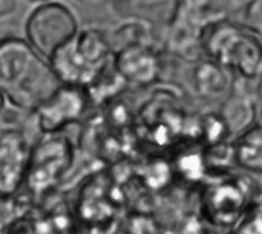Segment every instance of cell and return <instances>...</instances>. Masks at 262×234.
<instances>
[{"label": "cell", "instance_id": "obj_1", "mask_svg": "<svg viewBox=\"0 0 262 234\" xmlns=\"http://www.w3.org/2000/svg\"><path fill=\"white\" fill-rule=\"evenodd\" d=\"M61 84L48 58L26 38H0V92L12 107L34 112Z\"/></svg>", "mask_w": 262, "mask_h": 234}, {"label": "cell", "instance_id": "obj_2", "mask_svg": "<svg viewBox=\"0 0 262 234\" xmlns=\"http://www.w3.org/2000/svg\"><path fill=\"white\" fill-rule=\"evenodd\" d=\"M114 49L98 28L78 29L48 61L64 84L91 87L112 64Z\"/></svg>", "mask_w": 262, "mask_h": 234}, {"label": "cell", "instance_id": "obj_3", "mask_svg": "<svg viewBox=\"0 0 262 234\" xmlns=\"http://www.w3.org/2000/svg\"><path fill=\"white\" fill-rule=\"evenodd\" d=\"M75 147L60 132L41 133L32 144L21 190L31 201L45 199L72 170Z\"/></svg>", "mask_w": 262, "mask_h": 234}, {"label": "cell", "instance_id": "obj_4", "mask_svg": "<svg viewBox=\"0 0 262 234\" xmlns=\"http://www.w3.org/2000/svg\"><path fill=\"white\" fill-rule=\"evenodd\" d=\"M203 48L213 61L244 80H255L262 74V41L249 28L243 29L230 21L213 23Z\"/></svg>", "mask_w": 262, "mask_h": 234}, {"label": "cell", "instance_id": "obj_5", "mask_svg": "<svg viewBox=\"0 0 262 234\" xmlns=\"http://www.w3.org/2000/svg\"><path fill=\"white\" fill-rule=\"evenodd\" d=\"M75 14L60 2L37 5L25 21V38L45 58H51L77 32Z\"/></svg>", "mask_w": 262, "mask_h": 234}, {"label": "cell", "instance_id": "obj_6", "mask_svg": "<svg viewBox=\"0 0 262 234\" xmlns=\"http://www.w3.org/2000/svg\"><path fill=\"white\" fill-rule=\"evenodd\" d=\"M91 101L86 87L63 83L34 110L35 126L41 133L60 132L83 118Z\"/></svg>", "mask_w": 262, "mask_h": 234}, {"label": "cell", "instance_id": "obj_7", "mask_svg": "<svg viewBox=\"0 0 262 234\" xmlns=\"http://www.w3.org/2000/svg\"><path fill=\"white\" fill-rule=\"evenodd\" d=\"M32 144L21 129L0 133V193L14 195L21 189Z\"/></svg>", "mask_w": 262, "mask_h": 234}, {"label": "cell", "instance_id": "obj_8", "mask_svg": "<svg viewBox=\"0 0 262 234\" xmlns=\"http://www.w3.org/2000/svg\"><path fill=\"white\" fill-rule=\"evenodd\" d=\"M114 66L124 83L147 86L160 75V60L144 43H134L114 52Z\"/></svg>", "mask_w": 262, "mask_h": 234}, {"label": "cell", "instance_id": "obj_9", "mask_svg": "<svg viewBox=\"0 0 262 234\" xmlns=\"http://www.w3.org/2000/svg\"><path fill=\"white\" fill-rule=\"evenodd\" d=\"M247 207L243 187L232 182L212 187L204 198L206 216L218 227H236Z\"/></svg>", "mask_w": 262, "mask_h": 234}, {"label": "cell", "instance_id": "obj_10", "mask_svg": "<svg viewBox=\"0 0 262 234\" xmlns=\"http://www.w3.org/2000/svg\"><path fill=\"white\" fill-rule=\"evenodd\" d=\"M180 0H112L111 6L121 18L169 26Z\"/></svg>", "mask_w": 262, "mask_h": 234}, {"label": "cell", "instance_id": "obj_11", "mask_svg": "<svg viewBox=\"0 0 262 234\" xmlns=\"http://www.w3.org/2000/svg\"><path fill=\"white\" fill-rule=\"evenodd\" d=\"M256 116V104L255 100L246 93L244 90L233 89L230 97L224 101L220 118L223 120L226 130L229 135L241 133L247 127H250Z\"/></svg>", "mask_w": 262, "mask_h": 234}, {"label": "cell", "instance_id": "obj_12", "mask_svg": "<svg viewBox=\"0 0 262 234\" xmlns=\"http://www.w3.org/2000/svg\"><path fill=\"white\" fill-rule=\"evenodd\" d=\"M235 162L253 173H262V123L252 124L233 143Z\"/></svg>", "mask_w": 262, "mask_h": 234}, {"label": "cell", "instance_id": "obj_13", "mask_svg": "<svg viewBox=\"0 0 262 234\" xmlns=\"http://www.w3.org/2000/svg\"><path fill=\"white\" fill-rule=\"evenodd\" d=\"M195 81L200 93L206 98H216L224 95L230 87L229 69L216 61H209L196 69Z\"/></svg>", "mask_w": 262, "mask_h": 234}, {"label": "cell", "instance_id": "obj_14", "mask_svg": "<svg viewBox=\"0 0 262 234\" xmlns=\"http://www.w3.org/2000/svg\"><path fill=\"white\" fill-rule=\"evenodd\" d=\"M236 233H262V201L249 205L236 224Z\"/></svg>", "mask_w": 262, "mask_h": 234}, {"label": "cell", "instance_id": "obj_15", "mask_svg": "<svg viewBox=\"0 0 262 234\" xmlns=\"http://www.w3.org/2000/svg\"><path fill=\"white\" fill-rule=\"evenodd\" d=\"M246 26L262 38V0H250L244 12Z\"/></svg>", "mask_w": 262, "mask_h": 234}, {"label": "cell", "instance_id": "obj_16", "mask_svg": "<svg viewBox=\"0 0 262 234\" xmlns=\"http://www.w3.org/2000/svg\"><path fill=\"white\" fill-rule=\"evenodd\" d=\"M17 199H14V195H8V193H0V231H5V227H9L11 222L18 218L14 213L17 212ZM8 231V230H6Z\"/></svg>", "mask_w": 262, "mask_h": 234}, {"label": "cell", "instance_id": "obj_17", "mask_svg": "<svg viewBox=\"0 0 262 234\" xmlns=\"http://www.w3.org/2000/svg\"><path fill=\"white\" fill-rule=\"evenodd\" d=\"M18 8V0H0V20L12 15Z\"/></svg>", "mask_w": 262, "mask_h": 234}, {"label": "cell", "instance_id": "obj_18", "mask_svg": "<svg viewBox=\"0 0 262 234\" xmlns=\"http://www.w3.org/2000/svg\"><path fill=\"white\" fill-rule=\"evenodd\" d=\"M72 2H77L80 5H84L89 8H101L104 5H109L112 0H72Z\"/></svg>", "mask_w": 262, "mask_h": 234}, {"label": "cell", "instance_id": "obj_19", "mask_svg": "<svg viewBox=\"0 0 262 234\" xmlns=\"http://www.w3.org/2000/svg\"><path fill=\"white\" fill-rule=\"evenodd\" d=\"M6 109V98H5V95L0 92V115H2V112Z\"/></svg>", "mask_w": 262, "mask_h": 234}, {"label": "cell", "instance_id": "obj_20", "mask_svg": "<svg viewBox=\"0 0 262 234\" xmlns=\"http://www.w3.org/2000/svg\"><path fill=\"white\" fill-rule=\"evenodd\" d=\"M29 3H35V5H40V3H46V2H52V0H28Z\"/></svg>", "mask_w": 262, "mask_h": 234}, {"label": "cell", "instance_id": "obj_21", "mask_svg": "<svg viewBox=\"0 0 262 234\" xmlns=\"http://www.w3.org/2000/svg\"><path fill=\"white\" fill-rule=\"evenodd\" d=\"M261 123H262V107H261Z\"/></svg>", "mask_w": 262, "mask_h": 234}]
</instances>
